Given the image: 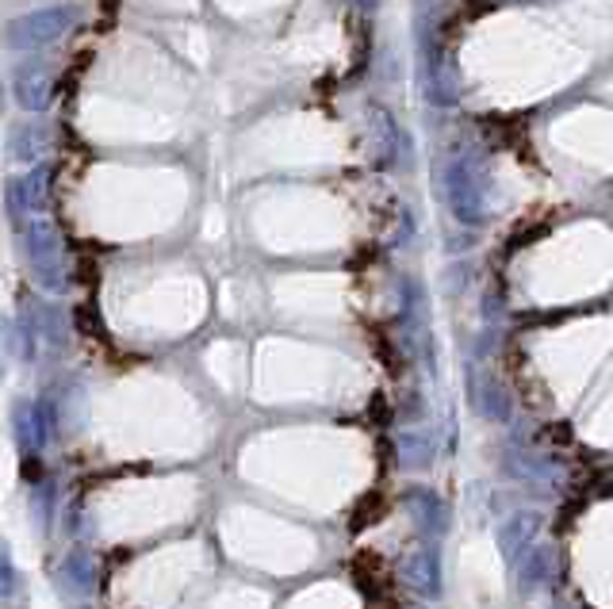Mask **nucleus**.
<instances>
[{"instance_id": "obj_1", "label": "nucleus", "mask_w": 613, "mask_h": 609, "mask_svg": "<svg viewBox=\"0 0 613 609\" xmlns=\"http://www.w3.org/2000/svg\"><path fill=\"white\" fill-rule=\"evenodd\" d=\"M399 572L418 595L433 598L441 590V560H438V549H433V544H422V549L410 552V556L402 560Z\"/></svg>"}, {"instance_id": "obj_2", "label": "nucleus", "mask_w": 613, "mask_h": 609, "mask_svg": "<svg viewBox=\"0 0 613 609\" xmlns=\"http://www.w3.org/2000/svg\"><path fill=\"white\" fill-rule=\"evenodd\" d=\"M402 503L410 506V518L422 526L425 537H441L449 529V510H445V503L433 495V490L415 487V490H407V498H402Z\"/></svg>"}, {"instance_id": "obj_3", "label": "nucleus", "mask_w": 613, "mask_h": 609, "mask_svg": "<svg viewBox=\"0 0 613 609\" xmlns=\"http://www.w3.org/2000/svg\"><path fill=\"white\" fill-rule=\"evenodd\" d=\"M518 564H522V590H541L556 572V549L545 541H533Z\"/></svg>"}, {"instance_id": "obj_4", "label": "nucleus", "mask_w": 613, "mask_h": 609, "mask_svg": "<svg viewBox=\"0 0 613 609\" xmlns=\"http://www.w3.org/2000/svg\"><path fill=\"white\" fill-rule=\"evenodd\" d=\"M537 529H541V514H514V518L502 526L499 541H502V552H507V560H522V552L530 549L533 541H537Z\"/></svg>"}, {"instance_id": "obj_5", "label": "nucleus", "mask_w": 613, "mask_h": 609, "mask_svg": "<svg viewBox=\"0 0 613 609\" xmlns=\"http://www.w3.org/2000/svg\"><path fill=\"white\" fill-rule=\"evenodd\" d=\"M472 395H476V406H479V414H484V418H491V421H507L510 418V395L495 376H476Z\"/></svg>"}, {"instance_id": "obj_6", "label": "nucleus", "mask_w": 613, "mask_h": 609, "mask_svg": "<svg viewBox=\"0 0 613 609\" xmlns=\"http://www.w3.org/2000/svg\"><path fill=\"white\" fill-rule=\"evenodd\" d=\"M399 464L407 472H422V467L433 464V441L422 433H402L399 437Z\"/></svg>"}, {"instance_id": "obj_7", "label": "nucleus", "mask_w": 613, "mask_h": 609, "mask_svg": "<svg viewBox=\"0 0 613 609\" xmlns=\"http://www.w3.org/2000/svg\"><path fill=\"white\" fill-rule=\"evenodd\" d=\"M61 575H66V583H69L73 590H89L92 583H97V567H92V560L84 556L81 549L69 552V560L61 564Z\"/></svg>"}, {"instance_id": "obj_8", "label": "nucleus", "mask_w": 613, "mask_h": 609, "mask_svg": "<svg viewBox=\"0 0 613 609\" xmlns=\"http://www.w3.org/2000/svg\"><path fill=\"white\" fill-rule=\"evenodd\" d=\"M15 587H20V575H15L12 560H8V549L0 544V602H8L15 595Z\"/></svg>"}, {"instance_id": "obj_9", "label": "nucleus", "mask_w": 613, "mask_h": 609, "mask_svg": "<svg viewBox=\"0 0 613 609\" xmlns=\"http://www.w3.org/2000/svg\"><path fill=\"white\" fill-rule=\"evenodd\" d=\"M495 8H499V0H468L472 15H487V12H495Z\"/></svg>"}, {"instance_id": "obj_10", "label": "nucleus", "mask_w": 613, "mask_h": 609, "mask_svg": "<svg viewBox=\"0 0 613 609\" xmlns=\"http://www.w3.org/2000/svg\"><path fill=\"white\" fill-rule=\"evenodd\" d=\"M415 609H425V606H415Z\"/></svg>"}]
</instances>
